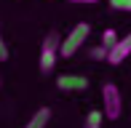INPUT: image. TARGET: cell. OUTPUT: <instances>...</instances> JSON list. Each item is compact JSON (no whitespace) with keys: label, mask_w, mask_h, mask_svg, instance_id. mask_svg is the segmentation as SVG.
<instances>
[{"label":"cell","mask_w":131,"mask_h":128,"mask_svg":"<svg viewBox=\"0 0 131 128\" xmlns=\"http://www.w3.org/2000/svg\"><path fill=\"white\" fill-rule=\"evenodd\" d=\"M56 85L62 91H86L88 88V78H83V75H59Z\"/></svg>","instance_id":"5b68a950"},{"label":"cell","mask_w":131,"mask_h":128,"mask_svg":"<svg viewBox=\"0 0 131 128\" xmlns=\"http://www.w3.org/2000/svg\"><path fill=\"white\" fill-rule=\"evenodd\" d=\"M131 54V32L126 35V37H118V43L112 45L110 51H107V64H123V59Z\"/></svg>","instance_id":"277c9868"},{"label":"cell","mask_w":131,"mask_h":128,"mask_svg":"<svg viewBox=\"0 0 131 128\" xmlns=\"http://www.w3.org/2000/svg\"><path fill=\"white\" fill-rule=\"evenodd\" d=\"M70 3H91L94 5V3H99V0H70Z\"/></svg>","instance_id":"7c38bea8"},{"label":"cell","mask_w":131,"mask_h":128,"mask_svg":"<svg viewBox=\"0 0 131 128\" xmlns=\"http://www.w3.org/2000/svg\"><path fill=\"white\" fill-rule=\"evenodd\" d=\"M5 59H8V45H5L3 35H0V61H5Z\"/></svg>","instance_id":"8fae6325"},{"label":"cell","mask_w":131,"mask_h":128,"mask_svg":"<svg viewBox=\"0 0 131 128\" xmlns=\"http://www.w3.org/2000/svg\"><path fill=\"white\" fill-rule=\"evenodd\" d=\"M112 11H131V0H110Z\"/></svg>","instance_id":"9c48e42d"},{"label":"cell","mask_w":131,"mask_h":128,"mask_svg":"<svg viewBox=\"0 0 131 128\" xmlns=\"http://www.w3.org/2000/svg\"><path fill=\"white\" fill-rule=\"evenodd\" d=\"M102 120H104V115L99 109H91L86 115V128H102Z\"/></svg>","instance_id":"52a82bcc"},{"label":"cell","mask_w":131,"mask_h":128,"mask_svg":"<svg viewBox=\"0 0 131 128\" xmlns=\"http://www.w3.org/2000/svg\"><path fill=\"white\" fill-rule=\"evenodd\" d=\"M48 120H51V107H40L38 112L27 120L24 128H48Z\"/></svg>","instance_id":"8992f818"},{"label":"cell","mask_w":131,"mask_h":128,"mask_svg":"<svg viewBox=\"0 0 131 128\" xmlns=\"http://www.w3.org/2000/svg\"><path fill=\"white\" fill-rule=\"evenodd\" d=\"M91 59H96V61H102V59H107V48H104V45H96V48L91 51Z\"/></svg>","instance_id":"30bf717a"},{"label":"cell","mask_w":131,"mask_h":128,"mask_svg":"<svg viewBox=\"0 0 131 128\" xmlns=\"http://www.w3.org/2000/svg\"><path fill=\"white\" fill-rule=\"evenodd\" d=\"M102 115L107 120H118L123 112V99H121V91H118L115 83H104L102 85Z\"/></svg>","instance_id":"3957f363"},{"label":"cell","mask_w":131,"mask_h":128,"mask_svg":"<svg viewBox=\"0 0 131 128\" xmlns=\"http://www.w3.org/2000/svg\"><path fill=\"white\" fill-rule=\"evenodd\" d=\"M88 35H91V24L88 21H80V24H75L70 35L59 43V56H64V59H70V56H75L78 51L83 48V43L88 40Z\"/></svg>","instance_id":"6da1fadb"},{"label":"cell","mask_w":131,"mask_h":128,"mask_svg":"<svg viewBox=\"0 0 131 128\" xmlns=\"http://www.w3.org/2000/svg\"><path fill=\"white\" fill-rule=\"evenodd\" d=\"M59 43H62V37H59V32H48L43 37V45H40V72L48 75L53 72V67H56V59H59Z\"/></svg>","instance_id":"7a4b0ae2"},{"label":"cell","mask_w":131,"mask_h":128,"mask_svg":"<svg viewBox=\"0 0 131 128\" xmlns=\"http://www.w3.org/2000/svg\"><path fill=\"white\" fill-rule=\"evenodd\" d=\"M115 43H118V32H115V30H104V32H102V43H99V45H104V48L110 51Z\"/></svg>","instance_id":"ba28073f"}]
</instances>
